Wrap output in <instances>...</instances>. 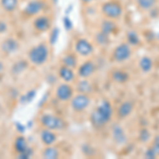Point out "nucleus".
<instances>
[{
  "label": "nucleus",
  "mask_w": 159,
  "mask_h": 159,
  "mask_svg": "<svg viewBox=\"0 0 159 159\" xmlns=\"http://www.w3.org/2000/svg\"><path fill=\"white\" fill-rule=\"evenodd\" d=\"M29 60L34 65H43L48 60L49 56V49H48L46 43H39V45L33 47L32 49L29 51Z\"/></svg>",
  "instance_id": "obj_1"
},
{
  "label": "nucleus",
  "mask_w": 159,
  "mask_h": 159,
  "mask_svg": "<svg viewBox=\"0 0 159 159\" xmlns=\"http://www.w3.org/2000/svg\"><path fill=\"white\" fill-rule=\"evenodd\" d=\"M102 13L108 19H118L122 16L123 7L120 2L116 0H110L103 3L102 6Z\"/></svg>",
  "instance_id": "obj_2"
},
{
  "label": "nucleus",
  "mask_w": 159,
  "mask_h": 159,
  "mask_svg": "<svg viewBox=\"0 0 159 159\" xmlns=\"http://www.w3.org/2000/svg\"><path fill=\"white\" fill-rule=\"evenodd\" d=\"M40 123L45 129L51 130H61L66 126L64 120L51 114H43L40 118Z\"/></svg>",
  "instance_id": "obj_3"
},
{
  "label": "nucleus",
  "mask_w": 159,
  "mask_h": 159,
  "mask_svg": "<svg viewBox=\"0 0 159 159\" xmlns=\"http://www.w3.org/2000/svg\"><path fill=\"white\" fill-rule=\"evenodd\" d=\"M90 105V98L86 93H79L71 99V107L74 111L81 112Z\"/></svg>",
  "instance_id": "obj_4"
},
{
  "label": "nucleus",
  "mask_w": 159,
  "mask_h": 159,
  "mask_svg": "<svg viewBox=\"0 0 159 159\" xmlns=\"http://www.w3.org/2000/svg\"><path fill=\"white\" fill-rule=\"evenodd\" d=\"M132 55V49H130L129 43H121L116 49L114 50L112 56H114L115 61L118 63H122V61H127Z\"/></svg>",
  "instance_id": "obj_5"
},
{
  "label": "nucleus",
  "mask_w": 159,
  "mask_h": 159,
  "mask_svg": "<svg viewBox=\"0 0 159 159\" xmlns=\"http://www.w3.org/2000/svg\"><path fill=\"white\" fill-rule=\"evenodd\" d=\"M74 49H75V52L79 55L82 56H88L93 52V47H92L91 43L87 40L86 38H79L75 42Z\"/></svg>",
  "instance_id": "obj_6"
},
{
  "label": "nucleus",
  "mask_w": 159,
  "mask_h": 159,
  "mask_svg": "<svg viewBox=\"0 0 159 159\" xmlns=\"http://www.w3.org/2000/svg\"><path fill=\"white\" fill-rule=\"evenodd\" d=\"M43 7H45V2L43 0H32L25 7L24 14L28 17L35 16L43 11Z\"/></svg>",
  "instance_id": "obj_7"
},
{
  "label": "nucleus",
  "mask_w": 159,
  "mask_h": 159,
  "mask_svg": "<svg viewBox=\"0 0 159 159\" xmlns=\"http://www.w3.org/2000/svg\"><path fill=\"white\" fill-rule=\"evenodd\" d=\"M56 98L61 102H67L69 100L72 99L73 97V88L69 84H61L56 88Z\"/></svg>",
  "instance_id": "obj_8"
},
{
  "label": "nucleus",
  "mask_w": 159,
  "mask_h": 159,
  "mask_svg": "<svg viewBox=\"0 0 159 159\" xmlns=\"http://www.w3.org/2000/svg\"><path fill=\"white\" fill-rule=\"evenodd\" d=\"M96 111L103 118V120L106 123H108L110 121V119H111L112 107H111V104H110L108 101H106V100L102 101L101 103L98 105V107L96 108Z\"/></svg>",
  "instance_id": "obj_9"
},
{
  "label": "nucleus",
  "mask_w": 159,
  "mask_h": 159,
  "mask_svg": "<svg viewBox=\"0 0 159 159\" xmlns=\"http://www.w3.org/2000/svg\"><path fill=\"white\" fill-rule=\"evenodd\" d=\"M1 49L7 54H12V53H15L16 51H18L19 43L15 38H7L1 43Z\"/></svg>",
  "instance_id": "obj_10"
},
{
  "label": "nucleus",
  "mask_w": 159,
  "mask_h": 159,
  "mask_svg": "<svg viewBox=\"0 0 159 159\" xmlns=\"http://www.w3.org/2000/svg\"><path fill=\"white\" fill-rule=\"evenodd\" d=\"M94 70H96L94 64L92 63L91 61H85V63L82 64V65L80 66L79 70H78V74H79V76H81V78L87 79L93 74Z\"/></svg>",
  "instance_id": "obj_11"
},
{
  "label": "nucleus",
  "mask_w": 159,
  "mask_h": 159,
  "mask_svg": "<svg viewBox=\"0 0 159 159\" xmlns=\"http://www.w3.org/2000/svg\"><path fill=\"white\" fill-rule=\"evenodd\" d=\"M33 25H34V28L38 32H46L47 30L50 29V25H51L50 18L45 16V15H40V16H38L34 19Z\"/></svg>",
  "instance_id": "obj_12"
},
{
  "label": "nucleus",
  "mask_w": 159,
  "mask_h": 159,
  "mask_svg": "<svg viewBox=\"0 0 159 159\" xmlns=\"http://www.w3.org/2000/svg\"><path fill=\"white\" fill-rule=\"evenodd\" d=\"M40 139H42V142L46 147H49V145L54 144L57 137H56V135L53 133V130L45 129L40 133Z\"/></svg>",
  "instance_id": "obj_13"
},
{
  "label": "nucleus",
  "mask_w": 159,
  "mask_h": 159,
  "mask_svg": "<svg viewBox=\"0 0 159 159\" xmlns=\"http://www.w3.org/2000/svg\"><path fill=\"white\" fill-rule=\"evenodd\" d=\"M112 138H114V140L116 141V143H118V144H124L127 141V138H126V135H125L124 130H123L122 127L119 126V125H116V126L112 129Z\"/></svg>",
  "instance_id": "obj_14"
},
{
  "label": "nucleus",
  "mask_w": 159,
  "mask_h": 159,
  "mask_svg": "<svg viewBox=\"0 0 159 159\" xmlns=\"http://www.w3.org/2000/svg\"><path fill=\"white\" fill-rule=\"evenodd\" d=\"M133 109H134V105L132 102L125 101L120 105L119 108H118V116L120 118H126L132 114Z\"/></svg>",
  "instance_id": "obj_15"
},
{
  "label": "nucleus",
  "mask_w": 159,
  "mask_h": 159,
  "mask_svg": "<svg viewBox=\"0 0 159 159\" xmlns=\"http://www.w3.org/2000/svg\"><path fill=\"white\" fill-rule=\"evenodd\" d=\"M58 75L61 76V79L63 80V81L67 82V83L73 81V79H74L73 70L71 68L66 67V66H61L60 68V70H58Z\"/></svg>",
  "instance_id": "obj_16"
},
{
  "label": "nucleus",
  "mask_w": 159,
  "mask_h": 159,
  "mask_svg": "<svg viewBox=\"0 0 159 159\" xmlns=\"http://www.w3.org/2000/svg\"><path fill=\"white\" fill-rule=\"evenodd\" d=\"M116 30H117V25L112 21V19H106L102 21L101 32H103L107 35H111Z\"/></svg>",
  "instance_id": "obj_17"
},
{
  "label": "nucleus",
  "mask_w": 159,
  "mask_h": 159,
  "mask_svg": "<svg viewBox=\"0 0 159 159\" xmlns=\"http://www.w3.org/2000/svg\"><path fill=\"white\" fill-rule=\"evenodd\" d=\"M111 78L114 80L116 83H119V84H124L129 81V75L127 72L125 71H122V70H115L114 72L111 74Z\"/></svg>",
  "instance_id": "obj_18"
},
{
  "label": "nucleus",
  "mask_w": 159,
  "mask_h": 159,
  "mask_svg": "<svg viewBox=\"0 0 159 159\" xmlns=\"http://www.w3.org/2000/svg\"><path fill=\"white\" fill-rule=\"evenodd\" d=\"M18 0H0V6L7 12H14L18 7Z\"/></svg>",
  "instance_id": "obj_19"
},
{
  "label": "nucleus",
  "mask_w": 159,
  "mask_h": 159,
  "mask_svg": "<svg viewBox=\"0 0 159 159\" xmlns=\"http://www.w3.org/2000/svg\"><path fill=\"white\" fill-rule=\"evenodd\" d=\"M14 147H15V150H16L17 153H22L27 150L28 148V142H27V139L22 136H19L15 139V143H14Z\"/></svg>",
  "instance_id": "obj_20"
},
{
  "label": "nucleus",
  "mask_w": 159,
  "mask_h": 159,
  "mask_svg": "<svg viewBox=\"0 0 159 159\" xmlns=\"http://www.w3.org/2000/svg\"><path fill=\"white\" fill-rule=\"evenodd\" d=\"M61 64H63V66H66V67H68V68L73 69L76 67V65H78V60H76L75 55L67 54L63 57Z\"/></svg>",
  "instance_id": "obj_21"
},
{
  "label": "nucleus",
  "mask_w": 159,
  "mask_h": 159,
  "mask_svg": "<svg viewBox=\"0 0 159 159\" xmlns=\"http://www.w3.org/2000/svg\"><path fill=\"white\" fill-rule=\"evenodd\" d=\"M58 156H60L58 150L56 148L52 147V145H49V147L46 148L43 153V157L46 159H55V158H57Z\"/></svg>",
  "instance_id": "obj_22"
},
{
  "label": "nucleus",
  "mask_w": 159,
  "mask_h": 159,
  "mask_svg": "<svg viewBox=\"0 0 159 159\" xmlns=\"http://www.w3.org/2000/svg\"><path fill=\"white\" fill-rule=\"evenodd\" d=\"M139 65H140L141 70H142L144 73H148V72H150L153 68V61L151 60L148 56H143V57L140 60Z\"/></svg>",
  "instance_id": "obj_23"
},
{
  "label": "nucleus",
  "mask_w": 159,
  "mask_h": 159,
  "mask_svg": "<svg viewBox=\"0 0 159 159\" xmlns=\"http://www.w3.org/2000/svg\"><path fill=\"white\" fill-rule=\"evenodd\" d=\"M126 38H127V43H129V45H132V46H138L140 45V37L139 35H138V33L136 32L135 30H130L127 32L126 34Z\"/></svg>",
  "instance_id": "obj_24"
},
{
  "label": "nucleus",
  "mask_w": 159,
  "mask_h": 159,
  "mask_svg": "<svg viewBox=\"0 0 159 159\" xmlns=\"http://www.w3.org/2000/svg\"><path fill=\"white\" fill-rule=\"evenodd\" d=\"M78 91L80 93H90L92 91V85L89 83L87 80H83V81H80L78 84Z\"/></svg>",
  "instance_id": "obj_25"
},
{
  "label": "nucleus",
  "mask_w": 159,
  "mask_h": 159,
  "mask_svg": "<svg viewBox=\"0 0 159 159\" xmlns=\"http://www.w3.org/2000/svg\"><path fill=\"white\" fill-rule=\"evenodd\" d=\"M138 7L143 11H148L152 10L157 3V0H137Z\"/></svg>",
  "instance_id": "obj_26"
},
{
  "label": "nucleus",
  "mask_w": 159,
  "mask_h": 159,
  "mask_svg": "<svg viewBox=\"0 0 159 159\" xmlns=\"http://www.w3.org/2000/svg\"><path fill=\"white\" fill-rule=\"evenodd\" d=\"M96 42L99 46H107L110 42L109 35L105 34V33L100 31V32L97 33V35H96Z\"/></svg>",
  "instance_id": "obj_27"
},
{
  "label": "nucleus",
  "mask_w": 159,
  "mask_h": 159,
  "mask_svg": "<svg viewBox=\"0 0 159 159\" xmlns=\"http://www.w3.org/2000/svg\"><path fill=\"white\" fill-rule=\"evenodd\" d=\"M36 97V90L35 89H31L27 92V93H25L24 96L20 98V103L21 104H28L30 103V102H32L34 98Z\"/></svg>",
  "instance_id": "obj_28"
},
{
  "label": "nucleus",
  "mask_w": 159,
  "mask_h": 159,
  "mask_svg": "<svg viewBox=\"0 0 159 159\" xmlns=\"http://www.w3.org/2000/svg\"><path fill=\"white\" fill-rule=\"evenodd\" d=\"M27 69V63L25 61H19L14 64L12 68V72L14 74H20Z\"/></svg>",
  "instance_id": "obj_29"
},
{
  "label": "nucleus",
  "mask_w": 159,
  "mask_h": 159,
  "mask_svg": "<svg viewBox=\"0 0 159 159\" xmlns=\"http://www.w3.org/2000/svg\"><path fill=\"white\" fill-rule=\"evenodd\" d=\"M60 34H61V31L58 28H53L52 31L50 33V43L51 45H55L56 42H57L58 37H60Z\"/></svg>",
  "instance_id": "obj_30"
},
{
  "label": "nucleus",
  "mask_w": 159,
  "mask_h": 159,
  "mask_svg": "<svg viewBox=\"0 0 159 159\" xmlns=\"http://www.w3.org/2000/svg\"><path fill=\"white\" fill-rule=\"evenodd\" d=\"M139 139L141 142H148L151 139V134L148 129H143L140 130V135H139Z\"/></svg>",
  "instance_id": "obj_31"
},
{
  "label": "nucleus",
  "mask_w": 159,
  "mask_h": 159,
  "mask_svg": "<svg viewBox=\"0 0 159 159\" xmlns=\"http://www.w3.org/2000/svg\"><path fill=\"white\" fill-rule=\"evenodd\" d=\"M63 24H64V27H65V29L67 30V31H71V30L73 29V22H72V20L70 19V17H69L68 15H66V16L64 17Z\"/></svg>",
  "instance_id": "obj_32"
},
{
  "label": "nucleus",
  "mask_w": 159,
  "mask_h": 159,
  "mask_svg": "<svg viewBox=\"0 0 159 159\" xmlns=\"http://www.w3.org/2000/svg\"><path fill=\"white\" fill-rule=\"evenodd\" d=\"M32 154H33L32 148H28L27 150L25 151V152H22V153H19V154H18V157H19L20 159L30 158L31 156H32Z\"/></svg>",
  "instance_id": "obj_33"
},
{
  "label": "nucleus",
  "mask_w": 159,
  "mask_h": 159,
  "mask_svg": "<svg viewBox=\"0 0 159 159\" xmlns=\"http://www.w3.org/2000/svg\"><path fill=\"white\" fill-rule=\"evenodd\" d=\"M144 156H145V158H148V159H153L157 156V153L155 152L154 148H148L147 152L144 153Z\"/></svg>",
  "instance_id": "obj_34"
},
{
  "label": "nucleus",
  "mask_w": 159,
  "mask_h": 159,
  "mask_svg": "<svg viewBox=\"0 0 159 159\" xmlns=\"http://www.w3.org/2000/svg\"><path fill=\"white\" fill-rule=\"evenodd\" d=\"M15 127H16L17 132L20 133V134H24V133L25 132V129H27V126L20 122H17L16 124H15Z\"/></svg>",
  "instance_id": "obj_35"
},
{
  "label": "nucleus",
  "mask_w": 159,
  "mask_h": 159,
  "mask_svg": "<svg viewBox=\"0 0 159 159\" xmlns=\"http://www.w3.org/2000/svg\"><path fill=\"white\" fill-rule=\"evenodd\" d=\"M7 25L6 21H3V20H0V34H3V33H6L7 31Z\"/></svg>",
  "instance_id": "obj_36"
},
{
  "label": "nucleus",
  "mask_w": 159,
  "mask_h": 159,
  "mask_svg": "<svg viewBox=\"0 0 159 159\" xmlns=\"http://www.w3.org/2000/svg\"><path fill=\"white\" fill-rule=\"evenodd\" d=\"M153 148H154V150H155V152L157 153V155H159V135L155 138Z\"/></svg>",
  "instance_id": "obj_37"
},
{
  "label": "nucleus",
  "mask_w": 159,
  "mask_h": 159,
  "mask_svg": "<svg viewBox=\"0 0 159 159\" xmlns=\"http://www.w3.org/2000/svg\"><path fill=\"white\" fill-rule=\"evenodd\" d=\"M72 9H73L72 4H70V6H69V9H68V7H67V9H66V15H68L69 13L71 12V10H72Z\"/></svg>",
  "instance_id": "obj_38"
},
{
  "label": "nucleus",
  "mask_w": 159,
  "mask_h": 159,
  "mask_svg": "<svg viewBox=\"0 0 159 159\" xmlns=\"http://www.w3.org/2000/svg\"><path fill=\"white\" fill-rule=\"evenodd\" d=\"M82 2H84V3H90V2L94 1V0H81Z\"/></svg>",
  "instance_id": "obj_39"
},
{
  "label": "nucleus",
  "mask_w": 159,
  "mask_h": 159,
  "mask_svg": "<svg viewBox=\"0 0 159 159\" xmlns=\"http://www.w3.org/2000/svg\"><path fill=\"white\" fill-rule=\"evenodd\" d=\"M2 71H3V64L0 61V73H1Z\"/></svg>",
  "instance_id": "obj_40"
},
{
  "label": "nucleus",
  "mask_w": 159,
  "mask_h": 159,
  "mask_svg": "<svg viewBox=\"0 0 159 159\" xmlns=\"http://www.w3.org/2000/svg\"><path fill=\"white\" fill-rule=\"evenodd\" d=\"M54 2H57V0H54Z\"/></svg>",
  "instance_id": "obj_41"
}]
</instances>
